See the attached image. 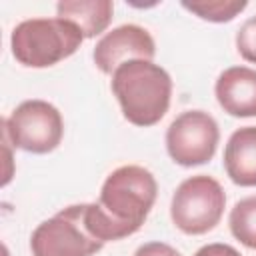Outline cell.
<instances>
[{"label": "cell", "mask_w": 256, "mask_h": 256, "mask_svg": "<svg viewBox=\"0 0 256 256\" xmlns=\"http://www.w3.org/2000/svg\"><path fill=\"white\" fill-rule=\"evenodd\" d=\"M158 194L156 178L150 170L126 164L108 174L98 202L84 204V222L100 242L122 240L140 230Z\"/></svg>", "instance_id": "1"}, {"label": "cell", "mask_w": 256, "mask_h": 256, "mask_svg": "<svg viewBox=\"0 0 256 256\" xmlns=\"http://www.w3.org/2000/svg\"><path fill=\"white\" fill-rule=\"evenodd\" d=\"M110 86L124 118L134 126H154L168 112L172 78L152 60H128L120 64L112 74Z\"/></svg>", "instance_id": "2"}, {"label": "cell", "mask_w": 256, "mask_h": 256, "mask_svg": "<svg viewBox=\"0 0 256 256\" xmlns=\"http://www.w3.org/2000/svg\"><path fill=\"white\" fill-rule=\"evenodd\" d=\"M84 36L64 18H30L12 30L10 48L14 58L28 68H48L72 56Z\"/></svg>", "instance_id": "3"}, {"label": "cell", "mask_w": 256, "mask_h": 256, "mask_svg": "<svg viewBox=\"0 0 256 256\" xmlns=\"http://www.w3.org/2000/svg\"><path fill=\"white\" fill-rule=\"evenodd\" d=\"M226 194L218 180L208 174L190 176L176 188L170 204V216L184 234H206L222 218Z\"/></svg>", "instance_id": "4"}, {"label": "cell", "mask_w": 256, "mask_h": 256, "mask_svg": "<svg viewBox=\"0 0 256 256\" xmlns=\"http://www.w3.org/2000/svg\"><path fill=\"white\" fill-rule=\"evenodd\" d=\"M62 134V114L46 100H24L8 118H2V136L24 152L48 154L58 148Z\"/></svg>", "instance_id": "5"}, {"label": "cell", "mask_w": 256, "mask_h": 256, "mask_svg": "<svg viewBox=\"0 0 256 256\" xmlns=\"http://www.w3.org/2000/svg\"><path fill=\"white\" fill-rule=\"evenodd\" d=\"M104 248L84 222V204H72L40 222L30 236L32 256H92Z\"/></svg>", "instance_id": "6"}, {"label": "cell", "mask_w": 256, "mask_h": 256, "mask_svg": "<svg viewBox=\"0 0 256 256\" xmlns=\"http://www.w3.org/2000/svg\"><path fill=\"white\" fill-rule=\"evenodd\" d=\"M220 140L216 120L204 110H188L172 120L166 130V150L180 166H200L212 160Z\"/></svg>", "instance_id": "7"}, {"label": "cell", "mask_w": 256, "mask_h": 256, "mask_svg": "<svg viewBox=\"0 0 256 256\" xmlns=\"http://www.w3.org/2000/svg\"><path fill=\"white\" fill-rule=\"evenodd\" d=\"M156 54V44L150 32L138 24H122L106 32L94 48V64L104 74H114V70L128 60H152Z\"/></svg>", "instance_id": "8"}, {"label": "cell", "mask_w": 256, "mask_h": 256, "mask_svg": "<svg viewBox=\"0 0 256 256\" xmlns=\"http://www.w3.org/2000/svg\"><path fill=\"white\" fill-rule=\"evenodd\" d=\"M214 94L230 116H256V70L248 66L226 68L216 80Z\"/></svg>", "instance_id": "9"}, {"label": "cell", "mask_w": 256, "mask_h": 256, "mask_svg": "<svg viewBox=\"0 0 256 256\" xmlns=\"http://www.w3.org/2000/svg\"><path fill=\"white\" fill-rule=\"evenodd\" d=\"M224 168L238 186H256V126L232 132L224 148Z\"/></svg>", "instance_id": "10"}, {"label": "cell", "mask_w": 256, "mask_h": 256, "mask_svg": "<svg viewBox=\"0 0 256 256\" xmlns=\"http://www.w3.org/2000/svg\"><path fill=\"white\" fill-rule=\"evenodd\" d=\"M58 18L76 24L84 38H94L102 34L114 12L110 0H62L56 4Z\"/></svg>", "instance_id": "11"}, {"label": "cell", "mask_w": 256, "mask_h": 256, "mask_svg": "<svg viewBox=\"0 0 256 256\" xmlns=\"http://www.w3.org/2000/svg\"><path fill=\"white\" fill-rule=\"evenodd\" d=\"M230 232L246 248L256 250V196L242 198L230 210Z\"/></svg>", "instance_id": "12"}, {"label": "cell", "mask_w": 256, "mask_h": 256, "mask_svg": "<svg viewBox=\"0 0 256 256\" xmlns=\"http://www.w3.org/2000/svg\"><path fill=\"white\" fill-rule=\"evenodd\" d=\"M248 2L244 0H198V2H182V8L196 14L208 22H230L236 14H240Z\"/></svg>", "instance_id": "13"}, {"label": "cell", "mask_w": 256, "mask_h": 256, "mask_svg": "<svg viewBox=\"0 0 256 256\" xmlns=\"http://www.w3.org/2000/svg\"><path fill=\"white\" fill-rule=\"evenodd\" d=\"M236 48L246 62L256 64V16L248 18L236 32Z\"/></svg>", "instance_id": "14"}, {"label": "cell", "mask_w": 256, "mask_h": 256, "mask_svg": "<svg viewBox=\"0 0 256 256\" xmlns=\"http://www.w3.org/2000/svg\"><path fill=\"white\" fill-rule=\"evenodd\" d=\"M134 256H182V254L166 242H146L134 252Z\"/></svg>", "instance_id": "15"}, {"label": "cell", "mask_w": 256, "mask_h": 256, "mask_svg": "<svg viewBox=\"0 0 256 256\" xmlns=\"http://www.w3.org/2000/svg\"><path fill=\"white\" fill-rule=\"evenodd\" d=\"M194 256H242V254L234 246H230V244L214 242V244H206V246L198 248L194 252Z\"/></svg>", "instance_id": "16"}]
</instances>
